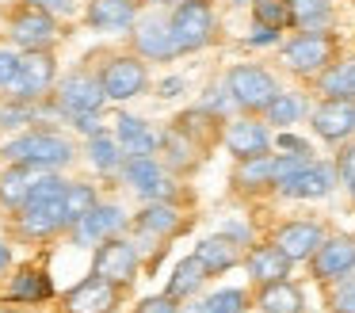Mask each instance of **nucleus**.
Listing matches in <instances>:
<instances>
[{
    "instance_id": "1",
    "label": "nucleus",
    "mask_w": 355,
    "mask_h": 313,
    "mask_svg": "<svg viewBox=\"0 0 355 313\" xmlns=\"http://www.w3.org/2000/svg\"><path fill=\"white\" fill-rule=\"evenodd\" d=\"M0 153L12 164H27V168H58L73 160V145L62 134H50V130H31V134L8 142Z\"/></svg>"
},
{
    "instance_id": "2",
    "label": "nucleus",
    "mask_w": 355,
    "mask_h": 313,
    "mask_svg": "<svg viewBox=\"0 0 355 313\" xmlns=\"http://www.w3.org/2000/svg\"><path fill=\"white\" fill-rule=\"evenodd\" d=\"M168 27H172V38H176L180 53L199 50L214 35V8H210V0H180Z\"/></svg>"
},
{
    "instance_id": "3",
    "label": "nucleus",
    "mask_w": 355,
    "mask_h": 313,
    "mask_svg": "<svg viewBox=\"0 0 355 313\" xmlns=\"http://www.w3.org/2000/svg\"><path fill=\"white\" fill-rule=\"evenodd\" d=\"M225 88H230V96L237 99V107H245V111H268L271 99L279 96L275 76H271L268 69H260V65H237V69H230Z\"/></svg>"
},
{
    "instance_id": "4",
    "label": "nucleus",
    "mask_w": 355,
    "mask_h": 313,
    "mask_svg": "<svg viewBox=\"0 0 355 313\" xmlns=\"http://www.w3.org/2000/svg\"><path fill=\"white\" fill-rule=\"evenodd\" d=\"M283 61L294 73H321L332 61V35H324V31H302L294 42L283 46Z\"/></svg>"
},
{
    "instance_id": "5",
    "label": "nucleus",
    "mask_w": 355,
    "mask_h": 313,
    "mask_svg": "<svg viewBox=\"0 0 355 313\" xmlns=\"http://www.w3.org/2000/svg\"><path fill=\"white\" fill-rule=\"evenodd\" d=\"M92 271L103 275V279H111L115 287L119 282L126 287V282L138 275V248H134L130 241H123V237H111V241H103L100 248H96Z\"/></svg>"
},
{
    "instance_id": "6",
    "label": "nucleus",
    "mask_w": 355,
    "mask_h": 313,
    "mask_svg": "<svg viewBox=\"0 0 355 313\" xmlns=\"http://www.w3.org/2000/svg\"><path fill=\"white\" fill-rule=\"evenodd\" d=\"M107 92H103V81L92 73H69L58 88V103L65 107L69 115H92L103 107Z\"/></svg>"
},
{
    "instance_id": "7",
    "label": "nucleus",
    "mask_w": 355,
    "mask_h": 313,
    "mask_svg": "<svg viewBox=\"0 0 355 313\" xmlns=\"http://www.w3.org/2000/svg\"><path fill=\"white\" fill-rule=\"evenodd\" d=\"M50 84H54V58L46 50H27L16 81H12V96L27 103V99H39Z\"/></svg>"
},
{
    "instance_id": "8",
    "label": "nucleus",
    "mask_w": 355,
    "mask_h": 313,
    "mask_svg": "<svg viewBox=\"0 0 355 313\" xmlns=\"http://www.w3.org/2000/svg\"><path fill=\"white\" fill-rule=\"evenodd\" d=\"M123 226H126V214L119 210V206H111V203L100 206V203H96L92 210H88L77 226H73V241H77L80 248H92V244L100 248V244L111 241V237H115Z\"/></svg>"
},
{
    "instance_id": "9",
    "label": "nucleus",
    "mask_w": 355,
    "mask_h": 313,
    "mask_svg": "<svg viewBox=\"0 0 355 313\" xmlns=\"http://www.w3.org/2000/svg\"><path fill=\"white\" fill-rule=\"evenodd\" d=\"M119 305V287L103 275L77 282V287L65 294V313H111Z\"/></svg>"
},
{
    "instance_id": "10",
    "label": "nucleus",
    "mask_w": 355,
    "mask_h": 313,
    "mask_svg": "<svg viewBox=\"0 0 355 313\" xmlns=\"http://www.w3.org/2000/svg\"><path fill=\"white\" fill-rule=\"evenodd\" d=\"M100 81L107 99H134L138 92H146V65L138 58H111Z\"/></svg>"
},
{
    "instance_id": "11",
    "label": "nucleus",
    "mask_w": 355,
    "mask_h": 313,
    "mask_svg": "<svg viewBox=\"0 0 355 313\" xmlns=\"http://www.w3.org/2000/svg\"><path fill=\"white\" fill-rule=\"evenodd\" d=\"M355 267V237H329L313 252V275L317 279H344Z\"/></svg>"
},
{
    "instance_id": "12",
    "label": "nucleus",
    "mask_w": 355,
    "mask_h": 313,
    "mask_svg": "<svg viewBox=\"0 0 355 313\" xmlns=\"http://www.w3.org/2000/svg\"><path fill=\"white\" fill-rule=\"evenodd\" d=\"M12 38H16L24 50H46L58 38V27H54V19H50V12L27 8V12H19L16 19H12Z\"/></svg>"
},
{
    "instance_id": "13",
    "label": "nucleus",
    "mask_w": 355,
    "mask_h": 313,
    "mask_svg": "<svg viewBox=\"0 0 355 313\" xmlns=\"http://www.w3.org/2000/svg\"><path fill=\"white\" fill-rule=\"evenodd\" d=\"M313 130L324 142H344L355 130V103L352 99H324L313 111Z\"/></svg>"
},
{
    "instance_id": "14",
    "label": "nucleus",
    "mask_w": 355,
    "mask_h": 313,
    "mask_svg": "<svg viewBox=\"0 0 355 313\" xmlns=\"http://www.w3.org/2000/svg\"><path fill=\"white\" fill-rule=\"evenodd\" d=\"M126 180L134 183V191L138 195H146V198H172V180L161 172V164H157L153 157H130L126 160Z\"/></svg>"
},
{
    "instance_id": "15",
    "label": "nucleus",
    "mask_w": 355,
    "mask_h": 313,
    "mask_svg": "<svg viewBox=\"0 0 355 313\" xmlns=\"http://www.w3.org/2000/svg\"><path fill=\"white\" fill-rule=\"evenodd\" d=\"M332 183H336V172H332L329 164H306L302 172L286 176V180L279 183V191H283L286 198H324L332 191Z\"/></svg>"
},
{
    "instance_id": "16",
    "label": "nucleus",
    "mask_w": 355,
    "mask_h": 313,
    "mask_svg": "<svg viewBox=\"0 0 355 313\" xmlns=\"http://www.w3.org/2000/svg\"><path fill=\"white\" fill-rule=\"evenodd\" d=\"M225 145H230L233 157L252 160V157H268L271 137H268V130H263L260 122H252V119H237V122H230V126H225Z\"/></svg>"
},
{
    "instance_id": "17",
    "label": "nucleus",
    "mask_w": 355,
    "mask_h": 313,
    "mask_svg": "<svg viewBox=\"0 0 355 313\" xmlns=\"http://www.w3.org/2000/svg\"><path fill=\"white\" fill-rule=\"evenodd\" d=\"M275 244L291 260H313V252L324 244V233H321L317 221H286L275 233Z\"/></svg>"
},
{
    "instance_id": "18",
    "label": "nucleus",
    "mask_w": 355,
    "mask_h": 313,
    "mask_svg": "<svg viewBox=\"0 0 355 313\" xmlns=\"http://www.w3.org/2000/svg\"><path fill=\"white\" fill-rule=\"evenodd\" d=\"M134 46H138L141 58H153V61H168L176 58V38H172V27L161 19H141L138 31H134Z\"/></svg>"
},
{
    "instance_id": "19",
    "label": "nucleus",
    "mask_w": 355,
    "mask_h": 313,
    "mask_svg": "<svg viewBox=\"0 0 355 313\" xmlns=\"http://www.w3.org/2000/svg\"><path fill=\"white\" fill-rule=\"evenodd\" d=\"M138 19V4L134 0H92L88 4V23L96 31H126Z\"/></svg>"
},
{
    "instance_id": "20",
    "label": "nucleus",
    "mask_w": 355,
    "mask_h": 313,
    "mask_svg": "<svg viewBox=\"0 0 355 313\" xmlns=\"http://www.w3.org/2000/svg\"><path fill=\"white\" fill-rule=\"evenodd\" d=\"M291 264L294 260L286 256L279 244H263V248H256L252 256H248V275H252L256 282H263V287H271V282H283L286 275H291Z\"/></svg>"
},
{
    "instance_id": "21",
    "label": "nucleus",
    "mask_w": 355,
    "mask_h": 313,
    "mask_svg": "<svg viewBox=\"0 0 355 313\" xmlns=\"http://www.w3.org/2000/svg\"><path fill=\"white\" fill-rule=\"evenodd\" d=\"M65 226V206L62 198L58 203H35V206H24L19 214V229L31 237H46V233H58Z\"/></svg>"
},
{
    "instance_id": "22",
    "label": "nucleus",
    "mask_w": 355,
    "mask_h": 313,
    "mask_svg": "<svg viewBox=\"0 0 355 313\" xmlns=\"http://www.w3.org/2000/svg\"><path fill=\"white\" fill-rule=\"evenodd\" d=\"M195 260H199L210 275H222V271H230L241 256H237V244H233L230 237H207V241H199V248H195Z\"/></svg>"
},
{
    "instance_id": "23",
    "label": "nucleus",
    "mask_w": 355,
    "mask_h": 313,
    "mask_svg": "<svg viewBox=\"0 0 355 313\" xmlns=\"http://www.w3.org/2000/svg\"><path fill=\"white\" fill-rule=\"evenodd\" d=\"M35 168H27V164H12L8 172L0 176V198L8 206H19L24 210L27 206V198H31V187H35Z\"/></svg>"
},
{
    "instance_id": "24",
    "label": "nucleus",
    "mask_w": 355,
    "mask_h": 313,
    "mask_svg": "<svg viewBox=\"0 0 355 313\" xmlns=\"http://www.w3.org/2000/svg\"><path fill=\"white\" fill-rule=\"evenodd\" d=\"M321 92L329 99H355V58L336 61L321 73Z\"/></svg>"
},
{
    "instance_id": "25",
    "label": "nucleus",
    "mask_w": 355,
    "mask_h": 313,
    "mask_svg": "<svg viewBox=\"0 0 355 313\" xmlns=\"http://www.w3.org/2000/svg\"><path fill=\"white\" fill-rule=\"evenodd\" d=\"M207 267L199 264L195 256H187V260H180L176 264V271H172V279H168V298H187V294H195V290L202 287V279H207Z\"/></svg>"
},
{
    "instance_id": "26",
    "label": "nucleus",
    "mask_w": 355,
    "mask_h": 313,
    "mask_svg": "<svg viewBox=\"0 0 355 313\" xmlns=\"http://www.w3.org/2000/svg\"><path fill=\"white\" fill-rule=\"evenodd\" d=\"M260 310L263 313H302V290L291 282H271L260 294Z\"/></svg>"
},
{
    "instance_id": "27",
    "label": "nucleus",
    "mask_w": 355,
    "mask_h": 313,
    "mask_svg": "<svg viewBox=\"0 0 355 313\" xmlns=\"http://www.w3.org/2000/svg\"><path fill=\"white\" fill-rule=\"evenodd\" d=\"M138 229H141V233H149V237H168V233H176V229H180V214L172 210L168 203H153V206L141 210Z\"/></svg>"
},
{
    "instance_id": "28",
    "label": "nucleus",
    "mask_w": 355,
    "mask_h": 313,
    "mask_svg": "<svg viewBox=\"0 0 355 313\" xmlns=\"http://www.w3.org/2000/svg\"><path fill=\"white\" fill-rule=\"evenodd\" d=\"M291 4V19L298 23L302 31H317L329 23V0H286Z\"/></svg>"
},
{
    "instance_id": "29",
    "label": "nucleus",
    "mask_w": 355,
    "mask_h": 313,
    "mask_svg": "<svg viewBox=\"0 0 355 313\" xmlns=\"http://www.w3.org/2000/svg\"><path fill=\"white\" fill-rule=\"evenodd\" d=\"M62 206H65V226H77V221L96 206V191L88 187V183H69V191H65Z\"/></svg>"
},
{
    "instance_id": "30",
    "label": "nucleus",
    "mask_w": 355,
    "mask_h": 313,
    "mask_svg": "<svg viewBox=\"0 0 355 313\" xmlns=\"http://www.w3.org/2000/svg\"><path fill=\"white\" fill-rule=\"evenodd\" d=\"M12 298H19V302H42V298H50V279L42 271L16 275V282H12Z\"/></svg>"
},
{
    "instance_id": "31",
    "label": "nucleus",
    "mask_w": 355,
    "mask_h": 313,
    "mask_svg": "<svg viewBox=\"0 0 355 313\" xmlns=\"http://www.w3.org/2000/svg\"><path fill=\"white\" fill-rule=\"evenodd\" d=\"M252 15H256L260 27H275V31H283L286 23H294L286 0H252Z\"/></svg>"
},
{
    "instance_id": "32",
    "label": "nucleus",
    "mask_w": 355,
    "mask_h": 313,
    "mask_svg": "<svg viewBox=\"0 0 355 313\" xmlns=\"http://www.w3.org/2000/svg\"><path fill=\"white\" fill-rule=\"evenodd\" d=\"M88 157H92L96 168H115L119 160H123V145L107 134H96L92 142H88Z\"/></svg>"
},
{
    "instance_id": "33",
    "label": "nucleus",
    "mask_w": 355,
    "mask_h": 313,
    "mask_svg": "<svg viewBox=\"0 0 355 313\" xmlns=\"http://www.w3.org/2000/svg\"><path fill=\"white\" fill-rule=\"evenodd\" d=\"M245 305H248V298H245V290H218V294H210V298H202V310L207 313H245Z\"/></svg>"
},
{
    "instance_id": "34",
    "label": "nucleus",
    "mask_w": 355,
    "mask_h": 313,
    "mask_svg": "<svg viewBox=\"0 0 355 313\" xmlns=\"http://www.w3.org/2000/svg\"><path fill=\"white\" fill-rule=\"evenodd\" d=\"M298 115H302V99L291 96V92H279V96L271 99V107H268V122H279V126L298 122Z\"/></svg>"
},
{
    "instance_id": "35",
    "label": "nucleus",
    "mask_w": 355,
    "mask_h": 313,
    "mask_svg": "<svg viewBox=\"0 0 355 313\" xmlns=\"http://www.w3.org/2000/svg\"><path fill=\"white\" fill-rule=\"evenodd\" d=\"M157 145H161V137L153 134V130H138V134H130V137H123V157L130 160V157H153L157 153Z\"/></svg>"
},
{
    "instance_id": "36",
    "label": "nucleus",
    "mask_w": 355,
    "mask_h": 313,
    "mask_svg": "<svg viewBox=\"0 0 355 313\" xmlns=\"http://www.w3.org/2000/svg\"><path fill=\"white\" fill-rule=\"evenodd\" d=\"M329 305H332V313H355V275H347V279L336 282Z\"/></svg>"
},
{
    "instance_id": "37",
    "label": "nucleus",
    "mask_w": 355,
    "mask_h": 313,
    "mask_svg": "<svg viewBox=\"0 0 355 313\" xmlns=\"http://www.w3.org/2000/svg\"><path fill=\"white\" fill-rule=\"evenodd\" d=\"M35 119V107H27L24 99H8L0 103V126H24V122Z\"/></svg>"
},
{
    "instance_id": "38",
    "label": "nucleus",
    "mask_w": 355,
    "mask_h": 313,
    "mask_svg": "<svg viewBox=\"0 0 355 313\" xmlns=\"http://www.w3.org/2000/svg\"><path fill=\"white\" fill-rule=\"evenodd\" d=\"M19 53H12V50H0V88H12V81H16V73H19Z\"/></svg>"
},
{
    "instance_id": "39",
    "label": "nucleus",
    "mask_w": 355,
    "mask_h": 313,
    "mask_svg": "<svg viewBox=\"0 0 355 313\" xmlns=\"http://www.w3.org/2000/svg\"><path fill=\"white\" fill-rule=\"evenodd\" d=\"M164 145H168V157H172V164H187L191 160V142H180V130H172L168 137H164Z\"/></svg>"
},
{
    "instance_id": "40",
    "label": "nucleus",
    "mask_w": 355,
    "mask_h": 313,
    "mask_svg": "<svg viewBox=\"0 0 355 313\" xmlns=\"http://www.w3.org/2000/svg\"><path fill=\"white\" fill-rule=\"evenodd\" d=\"M176 298H168V294H157V298H146V302L138 305L134 313H176Z\"/></svg>"
},
{
    "instance_id": "41",
    "label": "nucleus",
    "mask_w": 355,
    "mask_h": 313,
    "mask_svg": "<svg viewBox=\"0 0 355 313\" xmlns=\"http://www.w3.org/2000/svg\"><path fill=\"white\" fill-rule=\"evenodd\" d=\"M119 142H123V137H130V134H138V130H146V122L138 119V115H119Z\"/></svg>"
},
{
    "instance_id": "42",
    "label": "nucleus",
    "mask_w": 355,
    "mask_h": 313,
    "mask_svg": "<svg viewBox=\"0 0 355 313\" xmlns=\"http://www.w3.org/2000/svg\"><path fill=\"white\" fill-rule=\"evenodd\" d=\"M275 145H279V149H291L294 157H309V145L302 142V137H294V134H279Z\"/></svg>"
},
{
    "instance_id": "43",
    "label": "nucleus",
    "mask_w": 355,
    "mask_h": 313,
    "mask_svg": "<svg viewBox=\"0 0 355 313\" xmlns=\"http://www.w3.org/2000/svg\"><path fill=\"white\" fill-rule=\"evenodd\" d=\"M340 176L355 187V145H347V149L340 153Z\"/></svg>"
},
{
    "instance_id": "44",
    "label": "nucleus",
    "mask_w": 355,
    "mask_h": 313,
    "mask_svg": "<svg viewBox=\"0 0 355 313\" xmlns=\"http://www.w3.org/2000/svg\"><path fill=\"white\" fill-rule=\"evenodd\" d=\"M77 130L80 134H100V111H92V115H77Z\"/></svg>"
},
{
    "instance_id": "45",
    "label": "nucleus",
    "mask_w": 355,
    "mask_h": 313,
    "mask_svg": "<svg viewBox=\"0 0 355 313\" xmlns=\"http://www.w3.org/2000/svg\"><path fill=\"white\" fill-rule=\"evenodd\" d=\"M275 38H279L275 27H260L256 35H248V46H268V42H275Z\"/></svg>"
},
{
    "instance_id": "46",
    "label": "nucleus",
    "mask_w": 355,
    "mask_h": 313,
    "mask_svg": "<svg viewBox=\"0 0 355 313\" xmlns=\"http://www.w3.org/2000/svg\"><path fill=\"white\" fill-rule=\"evenodd\" d=\"M35 4H39L42 12H46V8L50 12H73V0H35Z\"/></svg>"
},
{
    "instance_id": "47",
    "label": "nucleus",
    "mask_w": 355,
    "mask_h": 313,
    "mask_svg": "<svg viewBox=\"0 0 355 313\" xmlns=\"http://www.w3.org/2000/svg\"><path fill=\"white\" fill-rule=\"evenodd\" d=\"M180 88H184V81H180V76H168V81L161 84V96H180Z\"/></svg>"
},
{
    "instance_id": "48",
    "label": "nucleus",
    "mask_w": 355,
    "mask_h": 313,
    "mask_svg": "<svg viewBox=\"0 0 355 313\" xmlns=\"http://www.w3.org/2000/svg\"><path fill=\"white\" fill-rule=\"evenodd\" d=\"M8 260H12V252H8V244L0 241V271H4V267H8Z\"/></svg>"
},
{
    "instance_id": "49",
    "label": "nucleus",
    "mask_w": 355,
    "mask_h": 313,
    "mask_svg": "<svg viewBox=\"0 0 355 313\" xmlns=\"http://www.w3.org/2000/svg\"><path fill=\"white\" fill-rule=\"evenodd\" d=\"M157 4H168V0H157Z\"/></svg>"
},
{
    "instance_id": "50",
    "label": "nucleus",
    "mask_w": 355,
    "mask_h": 313,
    "mask_svg": "<svg viewBox=\"0 0 355 313\" xmlns=\"http://www.w3.org/2000/svg\"><path fill=\"white\" fill-rule=\"evenodd\" d=\"M237 4H245V0H237Z\"/></svg>"
}]
</instances>
